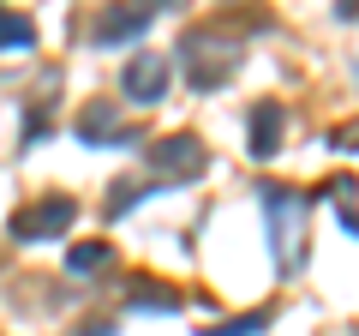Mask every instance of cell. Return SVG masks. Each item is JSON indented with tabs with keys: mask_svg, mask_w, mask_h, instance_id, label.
Returning a JSON list of instances; mask_svg holds the SVG:
<instances>
[{
	"mask_svg": "<svg viewBox=\"0 0 359 336\" xmlns=\"http://www.w3.org/2000/svg\"><path fill=\"white\" fill-rule=\"evenodd\" d=\"M264 312H252V318H233V324H222V330H210V336H257V330H264Z\"/></svg>",
	"mask_w": 359,
	"mask_h": 336,
	"instance_id": "obj_9",
	"label": "cell"
},
{
	"mask_svg": "<svg viewBox=\"0 0 359 336\" xmlns=\"http://www.w3.org/2000/svg\"><path fill=\"white\" fill-rule=\"evenodd\" d=\"M30 18H18V13H0V42H13V49H30Z\"/></svg>",
	"mask_w": 359,
	"mask_h": 336,
	"instance_id": "obj_6",
	"label": "cell"
},
{
	"mask_svg": "<svg viewBox=\"0 0 359 336\" xmlns=\"http://www.w3.org/2000/svg\"><path fill=\"white\" fill-rule=\"evenodd\" d=\"M162 91H168V60L162 54H144V60L126 66V96L132 103H162Z\"/></svg>",
	"mask_w": 359,
	"mask_h": 336,
	"instance_id": "obj_2",
	"label": "cell"
},
{
	"mask_svg": "<svg viewBox=\"0 0 359 336\" xmlns=\"http://www.w3.org/2000/svg\"><path fill=\"white\" fill-rule=\"evenodd\" d=\"M144 30H150V6H120V13L96 18V42H126V37H144Z\"/></svg>",
	"mask_w": 359,
	"mask_h": 336,
	"instance_id": "obj_4",
	"label": "cell"
},
{
	"mask_svg": "<svg viewBox=\"0 0 359 336\" xmlns=\"http://www.w3.org/2000/svg\"><path fill=\"white\" fill-rule=\"evenodd\" d=\"M144 162H150V168H174V174H198V168H204V150H198L192 132H180V138H168V144H156V150H144Z\"/></svg>",
	"mask_w": 359,
	"mask_h": 336,
	"instance_id": "obj_3",
	"label": "cell"
},
{
	"mask_svg": "<svg viewBox=\"0 0 359 336\" xmlns=\"http://www.w3.org/2000/svg\"><path fill=\"white\" fill-rule=\"evenodd\" d=\"M282 138V103H257L252 108V156H276Z\"/></svg>",
	"mask_w": 359,
	"mask_h": 336,
	"instance_id": "obj_5",
	"label": "cell"
},
{
	"mask_svg": "<svg viewBox=\"0 0 359 336\" xmlns=\"http://www.w3.org/2000/svg\"><path fill=\"white\" fill-rule=\"evenodd\" d=\"M132 306H156V312H174V306H180V295H168V288H144V283H138Z\"/></svg>",
	"mask_w": 359,
	"mask_h": 336,
	"instance_id": "obj_8",
	"label": "cell"
},
{
	"mask_svg": "<svg viewBox=\"0 0 359 336\" xmlns=\"http://www.w3.org/2000/svg\"><path fill=\"white\" fill-rule=\"evenodd\" d=\"M114 259L102 240H90V246H72V271H102V264Z\"/></svg>",
	"mask_w": 359,
	"mask_h": 336,
	"instance_id": "obj_7",
	"label": "cell"
},
{
	"mask_svg": "<svg viewBox=\"0 0 359 336\" xmlns=\"http://www.w3.org/2000/svg\"><path fill=\"white\" fill-rule=\"evenodd\" d=\"M72 217H78V205L72 198H42L36 210H18L13 217V240H42V234H60V228H72Z\"/></svg>",
	"mask_w": 359,
	"mask_h": 336,
	"instance_id": "obj_1",
	"label": "cell"
}]
</instances>
